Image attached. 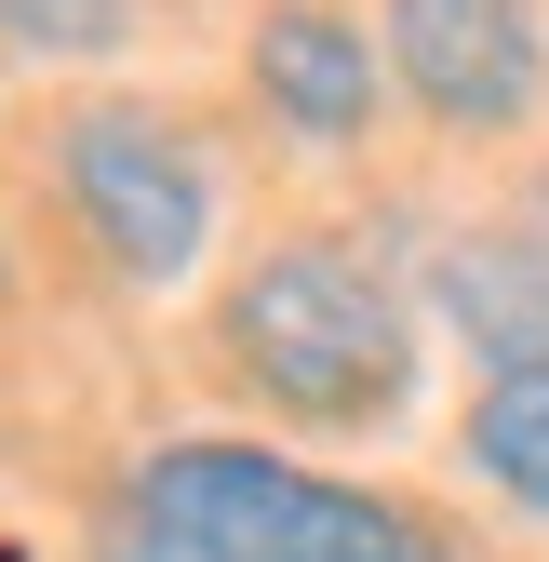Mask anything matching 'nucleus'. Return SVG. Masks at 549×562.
I'll use <instances>...</instances> for the list:
<instances>
[{"label":"nucleus","instance_id":"1","mask_svg":"<svg viewBox=\"0 0 549 562\" xmlns=\"http://www.w3.org/2000/svg\"><path fill=\"white\" fill-rule=\"evenodd\" d=\"M94 562H456V549H429L402 509L309 482L255 442H175L121 482Z\"/></svg>","mask_w":549,"mask_h":562},{"label":"nucleus","instance_id":"2","mask_svg":"<svg viewBox=\"0 0 549 562\" xmlns=\"http://www.w3.org/2000/svg\"><path fill=\"white\" fill-rule=\"evenodd\" d=\"M228 362L282 402V415H322V429H349V415H389L402 375H416V348H402V308L349 255H268L242 268L228 295Z\"/></svg>","mask_w":549,"mask_h":562},{"label":"nucleus","instance_id":"3","mask_svg":"<svg viewBox=\"0 0 549 562\" xmlns=\"http://www.w3.org/2000/svg\"><path fill=\"white\" fill-rule=\"evenodd\" d=\"M67 201L121 281H175L215 228V188H201V148L161 108H81L67 121Z\"/></svg>","mask_w":549,"mask_h":562},{"label":"nucleus","instance_id":"4","mask_svg":"<svg viewBox=\"0 0 549 562\" xmlns=\"http://www.w3.org/2000/svg\"><path fill=\"white\" fill-rule=\"evenodd\" d=\"M389 67H402V94L429 121H456V134H509L536 108V81H549L523 0H389Z\"/></svg>","mask_w":549,"mask_h":562},{"label":"nucleus","instance_id":"5","mask_svg":"<svg viewBox=\"0 0 549 562\" xmlns=\"http://www.w3.org/2000/svg\"><path fill=\"white\" fill-rule=\"evenodd\" d=\"M255 94H268V121L335 148V134L376 121V41L335 0H282V14H255Z\"/></svg>","mask_w":549,"mask_h":562},{"label":"nucleus","instance_id":"6","mask_svg":"<svg viewBox=\"0 0 549 562\" xmlns=\"http://www.w3.org/2000/svg\"><path fill=\"white\" fill-rule=\"evenodd\" d=\"M442 322L496 375H549V255L536 241H456L442 255Z\"/></svg>","mask_w":549,"mask_h":562},{"label":"nucleus","instance_id":"7","mask_svg":"<svg viewBox=\"0 0 549 562\" xmlns=\"http://www.w3.org/2000/svg\"><path fill=\"white\" fill-rule=\"evenodd\" d=\"M469 469H483L496 496L549 509V375H496L469 402Z\"/></svg>","mask_w":549,"mask_h":562},{"label":"nucleus","instance_id":"8","mask_svg":"<svg viewBox=\"0 0 549 562\" xmlns=\"http://www.w3.org/2000/svg\"><path fill=\"white\" fill-rule=\"evenodd\" d=\"M0 41L14 54H121L134 0H0Z\"/></svg>","mask_w":549,"mask_h":562},{"label":"nucleus","instance_id":"9","mask_svg":"<svg viewBox=\"0 0 549 562\" xmlns=\"http://www.w3.org/2000/svg\"><path fill=\"white\" fill-rule=\"evenodd\" d=\"M523 241H536V255H549V188H536V228H523Z\"/></svg>","mask_w":549,"mask_h":562}]
</instances>
